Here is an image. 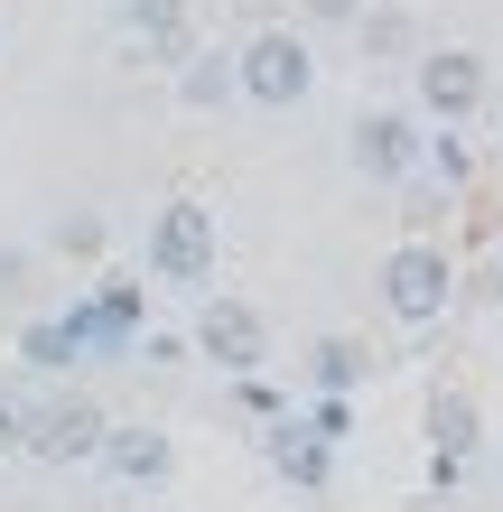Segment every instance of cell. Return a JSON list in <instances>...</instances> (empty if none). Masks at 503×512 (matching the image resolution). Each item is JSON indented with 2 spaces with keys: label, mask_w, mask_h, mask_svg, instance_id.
I'll return each mask as SVG.
<instances>
[{
  "label": "cell",
  "mask_w": 503,
  "mask_h": 512,
  "mask_svg": "<svg viewBox=\"0 0 503 512\" xmlns=\"http://www.w3.org/2000/svg\"><path fill=\"white\" fill-rule=\"evenodd\" d=\"M233 94L261 103V112H289V103H308L317 94V56L299 28H261V38L233 56Z\"/></svg>",
  "instance_id": "obj_1"
},
{
  "label": "cell",
  "mask_w": 503,
  "mask_h": 512,
  "mask_svg": "<svg viewBox=\"0 0 503 512\" xmlns=\"http://www.w3.org/2000/svg\"><path fill=\"white\" fill-rule=\"evenodd\" d=\"M150 270L168 289H196V280H215V252H224V233H215V205H196V196H177L150 215Z\"/></svg>",
  "instance_id": "obj_2"
},
{
  "label": "cell",
  "mask_w": 503,
  "mask_h": 512,
  "mask_svg": "<svg viewBox=\"0 0 503 512\" xmlns=\"http://www.w3.org/2000/svg\"><path fill=\"white\" fill-rule=\"evenodd\" d=\"M410 84H420V112H410V122L457 131V122H476V112H485V56L476 47H429L420 66H410Z\"/></svg>",
  "instance_id": "obj_3"
},
{
  "label": "cell",
  "mask_w": 503,
  "mask_h": 512,
  "mask_svg": "<svg viewBox=\"0 0 503 512\" xmlns=\"http://www.w3.org/2000/svg\"><path fill=\"white\" fill-rule=\"evenodd\" d=\"M457 298V270L438 243H401L392 261H382V308H392L401 326H438V308Z\"/></svg>",
  "instance_id": "obj_4"
},
{
  "label": "cell",
  "mask_w": 503,
  "mask_h": 512,
  "mask_svg": "<svg viewBox=\"0 0 503 512\" xmlns=\"http://www.w3.org/2000/svg\"><path fill=\"white\" fill-rule=\"evenodd\" d=\"M103 429H112V419L84 401V391H56V401L28 410V457H38V466H94Z\"/></svg>",
  "instance_id": "obj_5"
},
{
  "label": "cell",
  "mask_w": 503,
  "mask_h": 512,
  "mask_svg": "<svg viewBox=\"0 0 503 512\" xmlns=\"http://www.w3.org/2000/svg\"><path fill=\"white\" fill-rule=\"evenodd\" d=\"M196 354H205L215 373L252 382V373H261V354H271V326H261L243 298H205V317H196Z\"/></svg>",
  "instance_id": "obj_6"
},
{
  "label": "cell",
  "mask_w": 503,
  "mask_h": 512,
  "mask_svg": "<svg viewBox=\"0 0 503 512\" xmlns=\"http://www.w3.org/2000/svg\"><path fill=\"white\" fill-rule=\"evenodd\" d=\"M420 122H410V112H364V122H354V168L373 177V187H401L410 168H420Z\"/></svg>",
  "instance_id": "obj_7"
},
{
  "label": "cell",
  "mask_w": 503,
  "mask_h": 512,
  "mask_svg": "<svg viewBox=\"0 0 503 512\" xmlns=\"http://www.w3.org/2000/svg\"><path fill=\"white\" fill-rule=\"evenodd\" d=\"M122 38L140 56H159V66H187L196 56V10L187 0H122Z\"/></svg>",
  "instance_id": "obj_8"
},
{
  "label": "cell",
  "mask_w": 503,
  "mask_h": 512,
  "mask_svg": "<svg viewBox=\"0 0 503 512\" xmlns=\"http://www.w3.org/2000/svg\"><path fill=\"white\" fill-rule=\"evenodd\" d=\"M466 457H476V401H466V391H438L429 401V475L448 485Z\"/></svg>",
  "instance_id": "obj_9"
},
{
  "label": "cell",
  "mask_w": 503,
  "mask_h": 512,
  "mask_svg": "<svg viewBox=\"0 0 503 512\" xmlns=\"http://www.w3.org/2000/svg\"><path fill=\"white\" fill-rule=\"evenodd\" d=\"M94 466H112L122 485H168L177 447H168L159 429H103V457H94Z\"/></svg>",
  "instance_id": "obj_10"
},
{
  "label": "cell",
  "mask_w": 503,
  "mask_h": 512,
  "mask_svg": "<svg viewBox=\"0 0 503 512\" xmlns=\"http://www.w3.org/2000/svg\"><path fill=\"white\" fill-rule=\"evenodd\" d=\"M177 103H187V112L233 103V56H187V66H177Z\"/></svg>",
  "instance_id": "obj_11"
},
{
  "label": "cell",
  "mask_w": 503,
  "mask_h": 512,
  "mask_svg": "<svg viewBox=\"0 0 503 512\" xmlns=\"http://www.w3.org/2000/svg\"><path fill=\"white\" fill-rule=\"evenodd\" d=\"M354 38H364V56H410V38H420V28H410V10H392V0H373V10L354 19Z\"/></svg>",
  "instance_id": "obj_12"
},
{
  "label": "cell",
  "mask_w": 503,
  "mask_h": 512,
  "mask_svg": "<svg viewBox=\"0 0 503 512\" xmlns=\"http://www.w3.org/2000/svg\"><path fill=\"white\" fill-rule=\"evenodd\" d=\"M308 373L327 382V391H354V382H364V345H354V336H317L308 345Z\"/></svg>",
  "instance_id": "obj_13"
},
{
  "label": "cell",
  "mask_w": 503,
  "mask_h": 512,
  "mask_svg": "<svg viewBox=\"0 0 503 512\" xmlns=\"http://www.w3.org/2000/svg\"><path fill=\"white\" fill-rule=\"evenodd\" d=\"M271 466L289 475V485H327V438H299V429H280V447H271Z\"/></svg>",
  "instance_id": "obj_14"
},
{
  "label": "cell",
  "mask_w": 503,
  "mask_h": 512,
  "mask_svg": "<svg viewBox=\"0 0 503 512\" xmlns=\"http://www.w3.org/2000/svg\"><path fill=\"white\" fill-rule=\"evenodd\" d=\"M28 354H38V364H75V326H28Z\"/></svg>",
  "instance_id": "obj_15"
},
{
  "label": "cell",
  "mask_w": 503,
  "mask_h": 512,
  "mask_svg": "<svg viewBox=\"0 0 503 512\" xmlns=\"http://www.w3.org/2000/svg\"><path fill=\"white\" fill-rule=\"evenodd\" d=\"M10 447H28V401H19V391H0V457H10Z\"/></svg>",
  "instance_id": "obj_16"
},
{
  "label": "cell",
  "mask_w": 503,
  "mask_h": 512,
  "mask_svg": "<svg viewBox=\"0 0 503 512\" xmlns=\"http://www.w3.org/2000/svg\"><path fill=\"white\" fill-rule=\"evenodd\" d=\"M94 243H103L94 215H66V224H56V252H94Z\"/></svg>",
  "instance_id": "obj_17"
},
{
  "label": "cell",
  "mask_w": 503,
  "mask_h": 512,
  "mask_svg": "<svg viewBox=\"0 0 503 512\" xmlns=\"http://www.w3.org/2000/svg\"><path fill=\"white\" fill-rule=\"evenodd\" d=\"M299 10H308V19H364L373 0H299Z\"/></svg>",
  "instance_id": "obj_18"
},
{
  "label": "cell",
  "mask_w": 503,
  "mask_h": 512,
  "mask_svg": "<svg viewBox=\"0 0 503 512\" xmlns=\"http://www.w3.org/2000/svg\"><path fill=\"white\" fill-rule=\"evenodd\" d=\"M19 289V252H0V298H10Z\"/></svg>",
  "instance_id": "obj_19"
},
{
  "label": "cell",
  "mask_w": 503,
  "mask_h": 512,
  "mask_svg": "<svg viewBox=\"0 0 503 512\" xmlns=\"http://www.w3.org/2000/svg\"><path fill=\"white\" fill-rule=\"evenodd\" d=\"M410 512H438V503H410Z\"/></svg>",
  "instance_id": "obj_20"
}]
</instances>
